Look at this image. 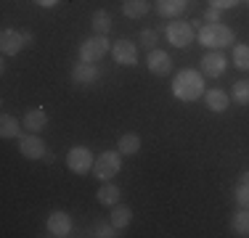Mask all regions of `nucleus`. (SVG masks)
I'll return each mask as SVG.
<instances>
[{"instance_id":"f257e3e1","label":"nucleus","mask_w":249,"mask_h":238,"mask_svg":"<svg viewBox=\"0 0 249 238\" xmlns=\"http://www.w3.org/2000/svg\"><path fill=\"white\" fill-rule=\"evenodd\" d=\"M204 74L196 69H180L173 80V95L183 103H194V101L204 98Z\"/></svg>"},{"instance_id":"f03ea898","label":"nucleus","mask_w":249,"mask_h":238,"mask_svg":"<svg viewBox=\"0 0 249 238\" xmlns=\"http://www.w3.org/2000/svg\"><path fill=\"white\" fill-rule=\"evenodd\" d=\"M199 43L204 45V48H210V51H223V48H228V45H233V40H236V34H233V29L231 27H225V24H204V27L199 29Z\"/></svg>"},{"instance_id":"7ed1b4c3","label":"nucleus","mask_w":249,"mask_h":238,"mask_svg":"<svg viewBox=\"0 0 249 238\" xmlns=\"http://www.w3.org/2000/svg\"><path fill=\"white\" fill-rule=\"evenodd\" d=\"M122 170V153L120 151H104L101 156H96V164H93V175L98 177L101 183L114 180Z\"/></svg>"},{"instance_id":"20e7f679","label":"nucleus","mask_w":249,"mask_h":238,"mask_svg":"<svg viewBox=\"0 0 249 238\" xmlns=\"http://www.w3.org/2000/svg\"><path fill=\"white\" fill-rule=\"evenodd\" d=\"M93 164H96V156L88 146H72L67 153V167L74 172V175H90L93 172Z\"/></svg>"},{"instance_id":"39448f33","label":"nucleus","mask_w":249,"mask_h":238,"mask_svg":"<svg viewBox=\"0 0 249 238\" xmlns=\"http://www.w3.org/2000/svg\"><path fill=\"white\" fill-rule=\"evenodd\" d=\"M111 53V43L106 40V34H93V37L82 40L80 45V61H88V64H96L101 58Z\"/></svg>"},{"instance_id":"423d86ee","label":"nucleus","mask_w":249,"mask_h":238,"mask_svg":"<svg viewBox=\"0 0 249 238\" xmlns=\"http://www.w3.org/2000/svg\"><path fill=\"white\" fill-rule=\"evenodd\" d=\"M164 37H167V43L173 48H188L194 43V37H196V29L188 21H170L164 27Z\"/></svg>"},{"instance_id":"0eeeda50","label":"nucleus","mask_w":249,"mask_h":238,"mask_svg":"<svg viewBox=\"0 0 249 238\" xmlns=\"http://www.w3.org/2000/svg\"><path fill=\"white\" fill-rule=\"evenodd\" d=\"M19 153L24 159L40 162V159H45V153H48V146H45V140L40 138V133H24L19 138Z\"/></svg>"},{"instance_id":"6e6552de","label":"nucleus","mask_w":249,"mask_h":238,"mask_svg":"<svg viewBox=\"0 0 249 238\" xmlns=\"http://www.w3.org/2000/svg\"><path fill=\"white\" fill-rule=\"evenodd\" d=\"M199 64H201L199 71H201L204 77H210V80H217V77H223L225 69H228V58H225L223 51H210Z\"/></svg>"},{"instance_id":"1a4fd4ad","label":"nucleus","mask_w":249,"mask_h":238,"mask_svg":"<svg viewBox=\"0 0 249 238\" xmlns=\"http://www.w3.org/2000/svg\"><path fill=\"white\" fill-rule=\"evenodd\" d=\"M111 58L122 67H135L138 64V45L124 37L117 40V43H111Z\"/></svg>"},{"instance_id":"9d476101","label":"nucleus","mask_w":249,"mask_h":238,"mask_svg":"<svg viewBox=\"0 0 249 238\" xmlns=\"http://www.w3.org/2000/svg\"><path fill=\"white\" fill-rule=\"evenodd\" d=\"M45 228H48V236H53V238H67V236H72V217L67 212L56 209L48 214Z\"/></svg>"},{"instance_id":"9b49d317","label":"nucleus","mask_w":249,"mask_h":238,"mask_svg":"<svg viewBox=\"0 0 249 238\" xmlns=\"http://www.w3.org/2000/svg\"><path fill=\"white\" fill-rule=\"evenodd\" d=\"M24 48H27V43H24L21 29L5 27L3 32H0V51H3V56H16V53H21Z\"/></svg>"},{"instance_id":"f8f14e48","label":"nucleus","mask_w":249,"mask_h":238,"mask_svg":"<svg viewBox=\"0 0 249 238\" xmlns=\"http://www.w3.org/2000/svg\"><path fill=\"white\" fill-rule=\"evenodd\" d=\"M146 67H149L151 74L164 77V74H170V71H173V58H170V53L154 48V51H149V56H146Z\"/></svg>"},{"instance_id":"ddd939ff","label":"nucleus","mask_w":249,"mask_h":238,"mask_svg":"<svg viewBox=\"0 0 249 238\" xmlns=\"http://www.w3.org/2000/svg\"><path fill=\"white\" fill-rule=\"evenodd\" d=\"M231 95L220 90V87H210V90L204 93V106L212 111V114H223V111H228V106H231Z\"/></svg>"},{"instance_id":"4468645a","label":"nucleus","mask_w":249,"mask_h":238,"mask_svg":"<svg viewBox=\"0 0 249 238\" xmlns=\"http://www.w3.org/2000/svg\"><path fill=\"white\" fill-rule=\"evenodd\" d=\"M101 77V71L96 64H88V61H80V64H74V69H72V82L74 85H93Z\"/></svg>"},{"instance_id":"2eb2a0df","label":"nucleus","mask_w":249,"mask_h":238,"mask_svg":"<svg viewBox=\"0 0 249 238\" xmlns=\"http://www.w3.org/2000/svg\"><path fill=\"white\" fill-rule=\"evenodd\" d=\"M21 122H24L27 133H43V130L48 127V111L40 109V106H37V109H29Z\"/></svg>"},{"instance_id":"dca6fc26","label":"nucleus","mask_w":249,"mask_h":238,"mask_svg":"<svg viewBox=\"0 0 249 238\" xmlns=\"http://www.w3.org/2000/svg\"><path fill=\"white\" fill-rule=\"evenodd\" d=\"M188 3L191 0H157V14L162 19H178L188 8Z\"/></svg>"},{"instance_id":"f3484780","label":"nucleus","mask_w":249,"mask_h":238,"mask_svg":"<svg viewBox=\"0 0 249 238\" xmlns=\"http://www.w3.org/2000/svg\"><path fill=\"white\" fill-rule=\"evenodd\" d=\"M21 130H24V122H19L16 117H11L3 111V117H0V138H5V140L21 138V135H24Z\"/></svg>"},{"instance_id":"a211bd4d","label":"nucleus","mask_w":249,"mask_h":238,"mask_svg":"<svg viewBox=\"0 0 249 238\" xmlns=\"http://www.w3.org/2000/svg\"><path fill=\"white\" fill-rule=\"evenodd\" d=\"M141 146H143V140H141L138 133H122L120 138H117V151H120L122 156H135V153L141 151Z\"/></svg>"},{"instance_id":"6ab92c4d","label":"nucleus","mask_w":249,"mask_h":238,"mask_svg":"<svg viewBox=\"0 0 249 238\" xmlns=\"http://www.w3.org/2000/svg\"><path fill=\"white\" fill-rule=\"evenodd\" d=\"M96 199H98V204H101V206H114V204H120V199H122V190L117 188L111 180H106L104 186L98 188Z\"/></svg>"},{"instance_id":"aec40b11","label":"nucleus","mask_w":249,"mask_h":238,"mask_svg":"<svg viewBox=\"0 0 249 238\" xmlns=\"http://www.w3.org/2000/svg\"><path fill=\"white\" fill-rule=\"evenodd\" d=\"M130 222H133V209H130L127 204H114L111 206V225H114L117 230H124Z\"/></svg>"},{"instance_id":"412c9836","label":"nucleus","mask_w":249,"mask_h":238,"mask_svg":"<svg viewBox=\"0 0 249 238\" xmlns=\"http://www.w3.org/2000/svg\"><path fill=\"white\" fill-rule=\"evenodd\" d=\"M111 14L109 11H104V8H98V11H93V16H90V27H93V32L96 34H109L111 32Z\"/></svg>"},{"instance_id":"4be33fe9","label":"nucleus","mask_w":249,"mask_h":238,"mask_svg":"<svg viewBox=\"0 0 249 238\" xmlns=\"http://www.w3.org/2000/svg\"><path fill=\"white\" fill-rule=\"evenodd\" d=\"M149 0H124L122 3V14L127 16V19H143L146 14H149Z\"/></svg>"},{"instance_id":"5701e85b","label":"nucleus","mask_w":249,"mask_h":238,"mask_svg":"<svg viewBox=\"0 0 249 238\" xmlns=\"http://www.w3.org/2000/svg\"><path fill=\"white\" fill-rule=\"evenodd\" d=\"M231 228L236 236H249V206H239V212L231 217Z\"/></svg>"},{"instance_id":"b1692460","label":"nucleus","mask_w":249,"mask_h":238,"mask_svg":"<svg viewBox=\"0 0 249 238\" xmlns=\"http://www.w3.org/2000/svg\"><path fill=\"white\" fill-rule=\"evenodd\" d=\"M231 61L236 64V69L249 71V43H239V45H233V53H231Z\"/></svg>"},{"instance_id":"393cba45","label":"nucleus","mask_w":249,"mask_h":238,"mask_svg":"<svg viewBox=\"0 0 249 238\" xmlns=\"http://www.w3.org/2000/svg\"><path fill=\"white\" fill-rule=\"evenodd\" d=\"M233 196H236V204H239V206H249V170L241 172Z\"/></svg>"},{"instance_id":"a878e982","label":"nucleus","mask_w":249,"mask_h":238,"mask_svg":"<svg viewBox=\"0 0 249 238\" xmlns=\"http://www.w3.org/2000/svg\"><path fill=\"white\" fill-rule=\"evenodd\" d=\"M231 98L236 101L239 106H249V80H239L231 90Z\"/></svg>"},{"instance_id":"bb28decb","label":"nucleus","mask_w":249,"mask_h":238,"mask_svg":"<svg viewBox=\"0 0 249 238\" xmlns=\"http://www.w3.org/2000/svg\"><path fill=\"white\" fill-rule=\"evenodd\" d=\"M138 40H141V45L146 48V51H154L159 43V29H143V32L138 34Z\"/></svg>"},{"instance_id":"cd10ccee","label":"nucleus","mask_w":249,"mask_h":238,"mask_svg":"<svg viewBox=\"0 0 249 238\" xmlns=\"http://www.w3.org/2000/svg\"><path fill=\"white\" fill-rule=\"evenodd\" d=\"M93 236H98V238H114L117 236V228L111 225V220L109 222H96V233Z\"/></svg>"},{"instance_id":"c85d7f7f","label":"nucleus","mask_w":249,"mask_h":238,"mask_svg":"<svg viewBox=\"0 0 249 238\" xmlns=\"http://www.w3.org/2000/svg\"><path fill=\"white\" fill-rule=\"evenodd\" d=\"M241 0H207V5H212V8H220V11H228V8H236Z\"/></svg>"},{"instance_id":"c756f323","label":"nucleus","mask_w":249,"mask_h":238,"mask_svg":"<svg viewBox=\"0 0 249 238\" xmlns=\"http://www.w3.org/2000/svg\"><path fill=\"white\" fill-rule=\"evenodd\" d=\"M220 14H223L220 8H212V5H210V8H207V14H204V21L207 24H217V21H220Z\"/></svg>"},{"instance_id":"7c9ffc66","label":"nucleus","mask_w":249,"mask_h":238,"mask_svg":"<svg viewBox=\"0 0 249 238\" xmlns=\"http://www.w3.org/2000/svg\"><path fill=\"white\" fill-rule=\"evenodd\" d=\"M35 5H40V8H56L58 0H35Z\"/></svg>"},{"instance_id":"2f4dec72","label":"nucleus","mask_w":249,"mask_h":238,"mask_svg":"<svg viewBox=\"0 0 249 238\" xmlns=\"http://www.w3.org/2000/svg\"><path fill=\"white\" fill-rule=\"evenodd\" d=\"M21 34H24V43H27V45H32V43H35V34L29 32V29H21Z\"/></svg>"},{"instance_id":"473e14b6","label":"nucleus","mask_w":249,"mask_h":238,"mask_svg":"<svg viewBox=\"0 0 249 238\" xmlns=\"http://www.w3.org/2000/svg\"><path fill=\"white\" fill-rule=\"evenodd\" d=\"M244 3H249V0H244Z\"/></svg>"}]
</instances>
